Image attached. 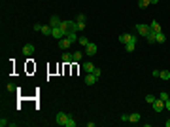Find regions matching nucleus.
<instances>
[{
    "mask_svg": "<svg viewBox=\"0 0 170 127\" xmlns=\"http://www.w3.org/2000/svg\"><path fill=\"white\" fill-rule=\"evenodd\" d=\"M131 40H132V34H129V32H125V34H121V36H119V42L123 44V46L127 42H131Z\"/></svg>",
    "mask_w": 170,
    "mask_h": 127,
    "instance_id": "nucleus-10",
    "label": "nucleus"
},
{
    "mask_svg": "<svg viewBox=\"0 0 170 127\" xmlns=\"http://www.w3.org/2000/svg\"><path fill=\"white\" fill-rule=\"evenodd\" d=\"M164 108H166L168 112H170V99H168V101H164Z\"/></svg>",
    "mask_w": 170,
    "mask_h": 127,
    "instance_id": "nucleus-31",
    "label": "nucleus"
},
{
    "mask_svg": "<svg viewBox=\"0 0 170 127\" xmlns=\"http://www.w3.org/2000/svg\"><path fill=\"white\" fill-rule=\"evenodd\" d=\"M159 99H163V101H168V93H166V91H161V93H159Z\"/></svg>",
    "mask_w": 170,
    "mask_h": 127,
    "instance_id": "nucleus-27",
    "label": "nucleus"
},
{
    "mask_svg": "<svg viewBox=\"0 0 170 127\" xmlns=\"http://www.w3.org/2000/svg\"><path fill=\"white\" fill-rule=\"evenodd\" d=\"M6 125H10V121H8V120H4V118H2V120H0V127H6Z\"/></svg>",
    "mask_w": 170,
    "mask_h": 127,
    "instance_id": "nucleus-28",
    "label": "nucleus"
},
{
    "mask_svg": "<svg viewBox=\"0 0 170 127\" xmlns=\"http://www.w3.org/2000/svg\"><path fill=\"white\" fill-rule=\"evenodd\" d=\"M51 36H53L55 40H60V38H64V32L60 30V27H53V32H51Z\"/></svg>",
    "mask_w": 170,
    "mask_h": 127,
    "instance_id": "nucleus-7",
    "label": "nucleus"
},
{
    "mask_svg": "<svg viewBox=\"0 0 170 127\" xmlns=\"http://www.w3.org/2000/svg\"><path fill=\"white\" fill-rule=\"evenodd\" d=\"M164 125H166V127H170V120H166V121H164Z\"/></svg>",
    "mask_w": 170,
    "mask_h": 127,
    "instance_id": "nucleus-34",
    "label": "nucleus"
},
{
    "mask_svg": "<svg viewBox=\"0 0 170 127\" xmlns=\"http://www.w3.org/2000/svg\"><path fill=\"white\" fill-rule=\"evenodd\" d=\"M42 34H46V36H51V32H53V27L51 25H42V30H40Z\"/></svg>",
    "mask_w": 170,
    "mask_h": 127,
    "instance_id": "nucleus-9",
    "label": "nucleus"
},
{
    "mask_svg": "<svg viewBox=\"0 0 170 127\" xmlns=\"http://www.w3.org/2000/svg\"><path fill=\"white\" fill-rule=\"evenodd\" d=\"M66 38H68V40H70L72 44H76L79 36H78V32H68V34H66Z\"/></svg>",
    "mask_w": 170,
    "mask_h": 127,
    "instance_id": "nucleus-18",
    "label": "nucleus"
},
{
    "mask_svg": "<svg viewBox=\"0 0 170 127\" xmlns=\"http://www.w3.org/2000/svg\"><path fill=\"white\" fill-rule=\"evenodd\" d=\"M78 42H79V46H87V44H89V38L87 36H79Z\"/></svg>",
    "mask_w": 170,
    "mask_h": 127,
    "instance_id": "nucleus-23",
    "label": "nucleus"
},
{
    "mask_svg": "<svg viewBox=\"0 0 170 127\" xmlns=\"http://www.w3.org/2000/svg\"><path fill=\"white\" fill-rule=\"evenodd\" d=\"M76 23H78V21H76ZM85 29V23H78V32H79V30H83Z\"/></svg>",
    "mask_w": 170,
    "mask_h": 127,
    "instance_id": "nucleus-29",
    "label": "nucleus"
},
{
    "mask_svg": "<svg viewBox=\"0 0 170 127\" xmlns=\"http://www.w3.org/2000/svg\"><path fill=\"white\" fill-rule=\"evenodd\" d=\"M149 30H151V27H149V25H144V23H138V25H136V32H138L140 36H144V38L149 34Z\"/></svg>",
    "mask_w": 170,
    "mask_h": 127,
    "instance_id": "nucleus-1",
    "label": "nucleus"
},
{
    "mask_svg": "<svg viewBox=\"0 0 170 127\" xmlns=\"http://www.w3.org/2000/svg\"><path fill=\"white\" fill-rule=\"evenodd\" d=\"M121 121H129V114H123V116H121Z\"/></svg>",
    "mask_w": 170,
    "mask_h": 127,
    "instance_id": "nucleus-33",
    "label": "nucleus"
},
{
    "mask_svg": "<svg viewBox=\"0 0 170 127\" xmlns=\"http://www.w3.org/2000/svg\"><path fill=\"white\" fill-rule=\"evenodd\" d=\"M149 6V0H138V8L140 10H144V8Z\"/></svg>",
    "mask_w": 170,
    "mask_h": 127,
    "instance_id": "nucleus-22",
    "label": "nucleus"
},
{
    "mask_svg": "<svg viewBox=\"0 0 170 127\" xmlns=\"http://www.w3.org/2000/svg\"><path fill=\"white\" fill-rule=\"evenodd\" d=\"M155 30H149V34H148V36H145V42H148V44H155Z\"/></svg>",
    "mask_w": 170,
    "mask_h": 127,
    "instance_id": "nucleus-13",
    "label": "nucleus"
},
{
    "mask_svg": "<svg viewBox=\"0 0 170 127\" xmlns=\"http://www.w3.org/2000/svg\"><path fill=\"white\" fill-rule=\"evenodd\" d=\"M6 89H8V91H15V85H13V84H8Z\"/></svg>",
    "mask_w": 170,
    "mask_h": 127,
    "instance_id": "nucleus-30",
    "label": "nucleus"
},
{
    "mask_svg": "<svg viewBox=\"0 0 170 127\" xmlns=\"http://www.w3.org/2000/svg\"><path fill=\"white\" fill-rule=\"evenodd\" d=\"M23 53H25V55H32V53H34V44H25V46H23Z\"/></svg>",
    "mask_w": 170,
    "mask_h": 127,
    "instance_id": "nucleus-8",
    "label": "nucleus"
},
{
    "mask_svg": "<svg viewBox=\"0 0 170 127\" xmlns=\"http://www.w3.org/2000/svg\"><path fill=\"white\" fill-rule=\"evenodd\" d=\"M129 121H131V123H138V121H140V114L138 112L129 114Z\"/></svg>",
    "mask_w": 170,
    "mask_h": 127,
    "instance_id": "nucleus-12",
    "label": "nucleus"
},
{
    "mask_svg": "<svg viewBox=\"0 0 170 127\" xmlns=\"http://www.w3.org/2000/svg\"><path fill=\"white\" fill-rule=\"evenodd\" d=\"M49 25H51V27H59V25H60V19H59V15H51V19H49Z\"/></svg>",
    "mask_w": 170,
    "mask_h": 127,
    "instance_id": "nucleus-16",
    "label": "nucleus"
},
{
    "mask_svg": "<svg viewBox=\"0 0 170 127\" xmlns=\"http://www.w3.org/2000/svg\"><path fill=\"white\" fill-rule=\"evenodd\" d=\"M96 51H98V47H96V46H95V44H93V42H89L87 46H85V53H87L89 57H93V55H95Z\"/></svg>",
    "mask_w": 170,
    "mask_h": 127,
    "instance_id": "nucleus-6",
    "label": "nucleus"
},
{
    "mask_svg": "<svg viewBox=\"0 0 170 127\" xmlns=\"http://www.w3.org/2000/svg\"><path fill=\"white\" fill-rule=\"evenodd\" d=\"M155 42H157V44H164V42H166V36H164V32H163V30L155 34Z\"/></svg>",
    "mask_w": 170,
    "mask_h": 127,
    "instance_id": "nucleus-11",
    "label": "nucleus"
},
{
    "mask_svg": "<svg viewBox=\"0 0 170 127\" xmlns=\"http://www.w3.org/2000/svg\"><path fill=\"white\" fill-rule=\"evenodd\" d=\"M159 78H163V80H170V72H168V70H161V76Z\"/></svg>",
    "mask_w": 170,
    "mask_h": 127,
    "instance_id": "nucleus-25",
    "label": "nucleus"
},
{
    "mask_svg": "<svg viewBox=\"0 0 170 127\" xmlns=\"http://www.w3.org/2000/svg\"><path fill=\"white\" fill-rule=\"evenodd\" d=\"M68 116H70V114H66V112H57L55 121H57L59 125H64V123H66V120H68Z\"/></svg>",
    "mask_w": 170,
    "mask_h": 127,
    "instance_id": "nucleus-3",
    "label": "nucleus"
},
{
    "mask_svg": "<svg viewBox=\"0 0 170 127\" xmlns=\"http://www.w3.org/2000/svg\"><path fill=\"white\" fill-rule=\"evenodd\" d=\"M81 57H83L81 51H74V53H72V61H81Z\"/></svg>",
    "mask_w": 170,
    "mask_h": 127,
    "instance_id": "nucleus-20",
    "label": "nucleus"
},
{
    "mask_svg": "<svg viewBox=\"0 0 170 127\" xmlns=\"http://www.w3.org/2000/svg\"><path fill=\"white\" fill-rule=\"evenodd\" d=\"M83 70H85V72H93V70H95V65H93V63L91 61H87V63H83Z\"/></svg>",
    "mask_w": 170,
    "mask_h": 127,
    "instance_id": "nucleus-15",
    "label": "nucleus"
},
{
    "mask_svg": "<svg viewBox=\"0 0 170 127\" xmlns=\"http://www.w3.org/2000/svg\"><path fill=\"white\" fill-rule=\"evenodd\" d=\"M60 61H63V63H66V65H68V63H74V61H72V53L64 51V53H63V59H60Z\"/></svg>",
    "mask_w": 170,
    "mask_h": 127,
    "instance_id": "nucleus-17",
    "label": "nucleus"
},
{
    "mask_svg": "<svg viewBox=\"0 0 170 127\" xmlns=\"http://www.w3.org/2000/svg\"><path fill=\"white\" fill-rule=\"evenodd\" d=\"M144 99H145V102H149V104H153V101H155L157 97H155V95H151V93H149V95H145Z\"/></svg>",
    "mask_w": 170,
    "mask_h": 127,
    "instance_id": "nucleus-24",
    "label": "nucleus"
},
{
    "mask_svg": "<svg viewBox=\"0 0 170 127\" xmlns=\"http://www.w3.org/2000/svg\"><path fill=\"white\" fill-rule=\"evenodd\" d=\"M149 27H151V30H155V32H161V23L153 21V23H151V25H149Z\"/></svg>",
    "mask_w": 170,
    "mask_h": 127,
    "instance_id": "nucleus-21",
    "label": "nucleus"
},
{
    "mask_svg": "<svg viewBox=\"0 0 170 127\" xmlns=\"http://www.w3.org/2000/svg\"><path fill=\"white\" fill-rule=\"evenodd\" d=\"M93 74H96V76H100V68H98V66H95V70H93Z\"/></svg>",
    "mask_w": 170,
    "mask_h": 127,
    "instance_id": "nucleus-32",
    "label": "nucleus"
},
{
    "mask_svg": "<svg viewBox=\"0 0 170 127\" xmlns=\"http://www.w3.org/2000/svg\"><path fill=\"white\" fill-rule=\"evenodd\" d=\"M153 110H155V112H163V110H164V101H163V99L157 97L155 101H153Z\"/></svg>",
    "mask_w": 170,
    "mask_h": 127,
    "instance_id": "nucleus-4",
    "label": "nucleus"
},
{
    "mask_svg": "<svg viewBox=\"0 0 170 127\" xmlns=\"http://www.w3.org/2000/svg\"><path fill=\"white\" fill-rule=\"evenodd\" d=\"M57 42H59V44H57V46H59V47H60V49H63V51H66V49H68V47H70V46H72V42H70V40H68V38H66V36H64V38H60V40H57Z\"/></svg>",
    "mask_w": 170,
    "mask_h": 127,
    "instance_id": "nucleus-5",
    "label": "nucleus"
},
{
    "mask_svg": "<svg viewBox=\"0 0 170 127\" xmlns=\"http://www.w3.org/2000/svg\"><path fill=\"white\" fill-rule=\"evenodd\" d=\"M98 78H100V76H96V74H93V72H89L87 76H85L83 82H85V85H95L96 82H98Z\"/></svg>",
    "mask_w": 170,
    "mask_h": 127,
    "instance_id": "nucleus-2",
    "label": "nucleus"
},
{
    "mask_svg": "<svg viewBox=\"0 0 170 127\" xmlns=\"http://www.w3.org/2000/svg\"><path fill=\"white\" fill-rule=\"evenodd\" d=\"M76 21H78V23H85V21H87V15H85V13H79L78 17H76Z\"/></svg>",
    "mask_w": 170,
    "mask_h": 127,
    "instance_id": "nucleus-26",
    "label": "nucleus"
},
{
    "mask_svg": "<svg viewBox=\"0 0 170 127\" xmlns=\"http://www.w3.org/2000/svg\"><path fill=\"white\" fill-rule=\"evenodd\" d=\"M134 47H136V42H127L125 44V51H127V53H132Z\"/></svg>",
    "mask_w": 170,
    "mask_h": 127,
    "instance_id": "nucleus-14",
    "label": "nucleus"
},
{
    "mask_svg": "<svg viewBox=\"0 0 170 127\" xmlns=\"http://www.w3.org/2000/svg\"><path fill=\"white\" fill-rule=\"evenodd\" d=\"M76 125H78V121H76L72 116H68V120H66V123H64V127H76Z\"/></svg>",
    "mask_w": 170,
    "mask_h": 127,
    "instance_id": "nucleus-19",
    "label": "nucleus"
},
{
    "mask_svg": "<svg viewBox=\"0 0 170 127\" xmlns=\"http://www.w3.org/2000/svg\"><path fill=\"white\" fill-rule=\"evenodd\" d=\"M157 2H159V0H149V4H157Z\"/></svg>",
    "mask_w": 170,
    "mask_h": 127,
    "instance_id": "nucleus-35",
    "label": "nucleus"
}]
</instances>
